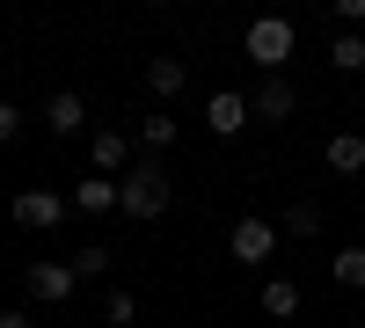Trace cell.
<instances>
[{"instance_id":"cell-3","label":"cell","mask_w":365,"mask_h":328,"mask_svg":"<svg viewBox=\"0 0 365 328\" xmlns=\"http://www.w3.org/2000/svg\"><path fill=\"white\" fill-rule=\"evenodd\" d=\"M278 241H285V233H278V226H270L263 212H241V219L227 226V255L241 263V270H263V263H270V255H278Z\"/></svg>"},{"instance_id":"cell-15","label":"cell","mask_w":365,"mask_h":328,"mask_svg":"<svg viewBox=\"0 0 365 328\" xmlns=\"http://www.w3.org/2000/svg\"><path fill=\"white\" fill-rule=\"evenodd\" d=\"M329 277H336L344 292H365V248L351 241V248H336V263H329Z\"/></svg>"},{"instance_id":"cell-17","label":"cell","mask_w":365,"mask_h":328,"mask_svg":"<svg viewBox=\"0 0 365 328\" xmlns=\"http://www.w3.org/2000/svg\"><path fill=\"white\" fill-rule=\"evenodd\" d=\"M285 233L314 241V233H322V204H307V197H299V204H285Z\"/></svg>"},{"instance_id":"cell-19","label":"cell","mask_w":365,"mask_h":328,"mask_svg":"<svg viewBox=\"0 0 365 328\" xmlns=\"http://www.w3.org/2000/svg\"><path fill=\"white\" fill-rule=\"evenodd\" d=\"M139 139H146V154H161V146H175V117H146V125H139Z\"/></svg>"},{"instance_id":"cell-10","label":"cell","mask_w":365,"mask_h":328,"mask_svg":"<svg viewBox=\"0 0 365 328\" xmlns=\"http://www.w3.org/2000/svg\"><path fill=\"white\" fill-rule=\"evenodd\" d=\"M73 212L81 219H110L117 212V175H81L73 183Z\"/></svg>"},{"instance_id":"cell-2","label":"cell","mask_w":365,"mask_h":328,"mask_svg":"<svg viewBox=\"0 0 365 328\" xmlns=\"http://www.w3.org/2000/svg\"><path fill=\"white\" fill-rule=\"evenodd\" d=\"M241 51H249V66H256L263 80H278L285 58H292V22H285V15H256L249 37H241Z\"/></svg>"},{"instance_id":"cell-13","label":"cell","mask_w":365,"mask_h":328,"mask_svg":"<svg viewBox=\"0 0 365 328\" xmlns=\"http://www.w3.org/2000/svg\"><path fill=\"white\" fill-rule=\"evenodd\" d=\"M329 66L336 73H365V29H336V37H329Z\"/></svg>"},{"instance_id":"cell-9","label":"cell","mask_w":365,"mask_h":328,"mask_svg":"<svg viewBox=\"0 0 365 328\" xmlns=\"http://www.w3.org/2000/svg\"><path fill=\"white\" fill-rule=\"evenodd\" d=\"M88 168L96 175H125L132 168V139L125 132H88Z\"/></svg>"},{"instance_id":"cell-1","label":"cell","mask_w":365,"mask_h":328,"mask_svg":"<svg viewBox=\"0 0 365 328\" xmlns=\"http://www.w3.org/2000/svg\"><path fill=\"white\" fill-rule=\"evenodd\" d=\"M168 197H175V183H168V168L154 161V154H146L139 168H125V175H117V212H125V219H161L168 212Z\"/></svg>"},{"instance_id":"cell-14","label":"cell","mask_w":365,"mask_h":328,"mask_svg":"<svg viewBox=\"0 0 365 328\" xmlns=\"http://www.w3.org/2000/svg\"><path fill=\"white\" fill-rule=\"evenodd\" d=\"M263 314L270 321H292L299 314V285L292 277H263Z\"/></svg>"},{"instance_id":"cell-8","label":"cell","mask_w":365,"mask_h":328,"mask_svg":"<svg viewBox=\"0 0 365 328\" xmlns=\"http://www.w3.org/2000/svg\"><path fill=\"white\" fill-rule=\"evenodd\" d=\"M249 110H256V125H285V117L299 110V95H292V80L278 73V80H256V95H249Z\"/></svg>"},{"instance_id":"cell-12","label":"cell","mask_w":365,"mask_h":328,"mask_svg":"<svg viewBox=\"0 0 365 328\" xmlns=\"http://www.w3.org/2000/svg\"><path fill=\"white\" fill-rule=\"evenodd\" d=\"M322 168H329V175H365V132H329Z\"/></svg>"},{"instance_id":"cell-20","label":"cell","mask_w":365,"mask_h":328,"mask_svg":"<svg viewBox=\"0 0 365 328\" xmlns=\"http://www.w3.org/2000/svg\"><path fill=\"white\" fill-rule=\"evenodd\" d=\"M336 22L344 29H365V0H336Z\"/></svg>"},{"instance_id":"cell-21","label":"cell","mask_w":365,"mask_h":328,"mask_svg":"<svg viewBox=\"0 0 365 328\" xmlns=\"http://www.w3.org/2000/svg\"><path fill=\"white\" fill-rule=\"evenodd\" d=\"M15 132H22V110H15V102H0V146H8Z\"/></svg>"},{"instance_id":"cell-22","label":"cell","mask_w":365,"mask_h":328,"mask_svg":"<svg viewBox=\"0 0 365 328\" xmlns=\"http://www.w3.org/2000/svg\"><path fill=\"white\" fill-rule=\"evenodd\" d=\"M0 328H29V307H0Z\"/></svg>"},{"instance_id":"cell-6","label":"cell","mask_w":365,"mask_h":328,"mask_svg":"<svg viewBox=\"0 0 365 328\" xmlns=\"http://www.w3.org/2000/svg\"><path fill=\"white\" fill-rule=\"evenodd\" d=\"M205 125L220 132V139H241V132L256 125V110H249V95H234V88H220V95L205 102Z\"/></svg>"},{"instance_id":"cell-16","label":"cell","mask_w":365,"mask_h":328,"mask_svg":"<svg viewBox=\"0 0 365 328\" xmlns=\"http://www.w3.org/2000/svg\"><path fill=\"white\" fill-rule=\"evenodd\" d=\"M66 263H73V277H81V285H96V277L110 270V248H103V241H81Z\"/></svg>"},{"instance_id":"cell-18","label":"cell","mask_w":365,"mask_h":328,"mask_svg":"<svg viewBox=\"0 0 365 328\" xmlns=\"http://www.w3.org/2000/svg\"><path fill=\"white\" fill-rule=\"evenodd\" d=\"M103 314H110V328H132L139 321V300H132V292H103Z\"/></svg>"},{"instance_id":"cell-23","label":"cell","mask_w":365,"mask_h":328,"mask_svg":"<svg viewBox=\"0 0 365 328\" xmlns=\"http://www.w3.org/2000/svg\"><path fill=\"white\" fill-rule=\"evenodd\" d=\"M344 328H358V321H344Z\"/></svg>"},{"instance_id":"cell-11","label":"cell","mask_w":365,"mask_h":328,"mask_svg":"<svg viewBox=\"0 0 365 328\" xmlns=\"http://www.w3.org/2000/svg\"><path fill=\"white\" fill-rule=\"evenodd\" d=\"M44 132H58V139H81L88 132V102L73 95V88H58V95L44 102Z\"/></svg>"},{"instance_id":"cell-7","label":"cell","mask_w":365,"mask_h":328,"mask_svg":"<svg viewBox=\"0 0 365 328\" xmlns=\"http://www.w3.org/2000/svg\"><path fill=\"white\" fill-rule=\"evenodd\" d=\"M182 88H190V66H182L175 51H154V58H146V95H154V102H175Z\"/></svg>"},{"instance_id":"cell-4","label":"cell","mask_w":365,"mask_h":328,"mask_svg":"<svg viewBox=\"0 0 365 328\" xmlns=\"http://www.w3.org/2000/svg\"><path fill=\"white\" fill-rule=\"evenodd\" d=\"M22 285H29V300H44V307H66L73 292H81V277H73L66 255H37V263L22 270Z\"/></svg>"},{"instance_id":"cell-5","label":"cell","mask_w":365,"mask_h":328,"mask_svg":"<svg viewBox=\"0 0 365 328\" xmlns=\"http://www.w3.org/2000/svg\"><path fill=\"white\" fill-rule=\"evenodd\" d=\"M66 204H73V197H58V190H44V183H29V190H15V197H8V212H15V226L51 233L58 219H66Z\"/></svg>"}]
</instances>
